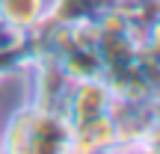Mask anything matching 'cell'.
I'll use <instances>...</instances> for the list:
<instances>
[{
    "instance_id": "cell-12",
    "label": "cell",
    "mask_w": 160,
    "mask_h": 154,
    "mask_svg": "<svg viewBox=\"0 0 160 154\" xmlns=\"http://www.w3.org/2000/svg\"><path fill=\"white\" fill-rule=\"evenodd\" d=\"M0 151H3V148H0Z\"/></svg>"
},
{
    "instance_id": "cell-5",
    "label": "cell",
    "mask_w": 160,
    "mask_h": 154,
    "mask_svg": "<svg viewBox=\"0 0 160 154\" xmlns=\"http://www.w3.org/2000/svg\"><path fill=\"white\" fill-rule=\"evenodd\" d=\"M122 0H51L48 3V21L62 24V27H77V24H92L104 12L116 9Z\"/></svg>"
},
{
    "instance_id": "cell-7",
    "label": "cell",
    "mask_w": 160,
    "mask_h": 154,
    "mask_svg": "<svg viewBox=\"0 0 160 154\" xmlns=\"http://www.w3.org/2000/svg\"><path fill=\"white\" fill-rule=\"evenodd\" d=\"M33 125H36V104L33 101L12 110V116L6 119L3 133H0V148L3 151H30Z\"/></svg>"
},
{
    "instance_id": "cell-10",
    "label": "cell",
    "mask_w": 160,
    "mask_h": 154,
    "mask_svg": "<svg viewBox=\"0 0 160 154\" xmlns=\"http://www.w3.org/2000/svg\"><path fill=\"white\" fill-rule=\"evenodd\" d=\"M145 151H160V119L151 125V131L145 133V142H142Z\"/></svg>"
},
{
    "instance_id": "cell-3",
    "label": "cell",
    "mask_w": 160,
    "mask_h": 154,
    "mask_svg": "<svg viewBox=\"0 0 160 154\" xmlns=\"http://www.w3.org/2000/svg\"><path fill=\"white\" fill-rule=\"evenodd\" d=\"M68 151H119V125L113 113H101L71 125Z\"/></svg>"
},
{
    "instance_id": "cell-11",
    "label": "cell",
    "mask_w": 160,
    "mask_h": 154,
    "mask_svg": "<svg viewBox=\"0 0 160 154\" xmlns=\"http://www.w3.org/2000/svg\"><path fill=\"white\" fill-rule=\"evenodd\" d=\"M122 3H151V0H122Z\"/></svg>"
},
{
    "instance_id": "cell-1",
    "label": "cell",
    "mask_w": 160,
    "mask_h": 154,
    "mask_svg": "<svg viewBox=\"0 0 160 154\" xmlns=\"http://www.w3.org/2000/svg\"><path fill=\"white\" fill-rule=\"evenodd\" d=\"M110 107H113V92H110L104 74L71 80L68 92H65V101H62V113L71 125L95 119L101 113H110Z\"/></svg>"
},
{
    "instance_id": "cell-6",
    "label": "cell",
    "mask_w": 160,
    "mask_h": 154,
    "mask_svg": "<svg viewBox=\"0 0 160 154\" xmlns=\"http://www.w3.org/2000/svg\"><path fill=\"white\" fill-rule=\"evenodd\" d=\"M48 3L51 0H0V24L18 36H27L48 18Z\"/></svg>"
},
{
    "instance_id": "cell-8",
    "label": "cell",
    "mask_w": 160,
    "mask_h": 154,
    "mask_svg": "<svg viewBox=\"0 0 160 154\" xmlns=\"http://www.w3.org/2000/svg\"><path fill=\"white\" fill-rule=\"evenodd\" d=\"M18 68H30V53H27L24 39L15 42V45L0 47V80H6L9 74H15Z\"/></svg>"
},
{
    "instance_id": "cell-9",
    "label": "cell",
    "mask_w": 160,
    "mask_h": 154,
    "mask_svg": "<svg viewBox=\"0 0 160 154\" xmlns=\"http://www.w3.org/2000/svg\"><path fill=\"white\" fill-rule=\"evenodd\" d=\"M142 47L160 59V18H154V21L148 24V30H145V36H142Z\"/></svg>"
},
{
    "instance_id": "cell-2",
    "label": "cell",
    "mask_w": 160,
    "mask_h": 154,
    "mask_svg": "<svg viewBox=\"0 0 160 154\" xmlns=\"http://www.w3.org/2000/svg\"><path fill=\"white\" fill-rule=\"evenodd\" d=\"M33 68V104L42 110H62L65 92L71 86V77L57 59H36Z\"/></svg>"
},
{
    "instance_id": "cell-4",
    "label": "cell",
    "mask_w": 160,
    "mask_h": 154,
    "mask_svg": "<svg viewBox=\"0 0 160 154\" xmlns=\"http://www.w3.org/2000/svg\"><path fill=\"white\" fill-rule=\"evenodd\" d=\"M68 142H71V122L65 119L62 110L36 107L30 151H68Z\"/></svg>"
}]
</instances>
